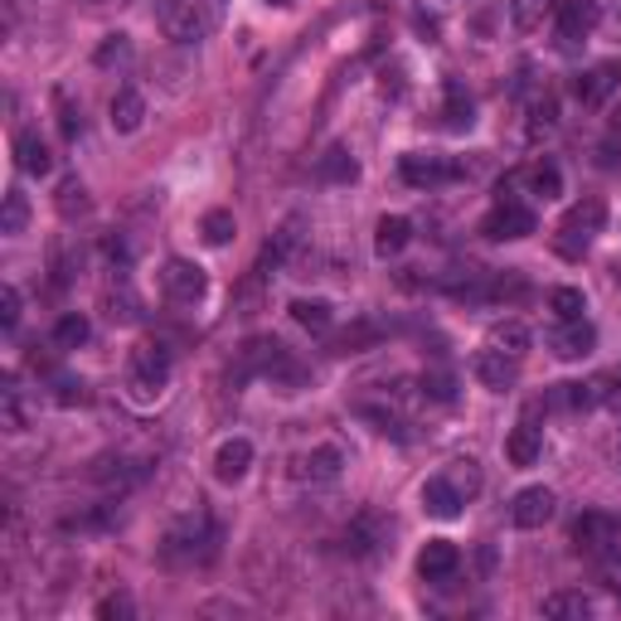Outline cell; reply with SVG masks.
<instances>
[{"label": "cell", "mask_w": 621, "mask_h": 621, "mask_svg": "<svg viewBox=\"0 0 621 621\" xmlns=\"http://www.w3.org/2000/svg\"><path fill=\"white\" fill-rule=\"evenodd\" d=\"M229 20V0H161V30L176 44H200Z\"/></svg>", "instance_id": "1"}, {"label": "cell", "mask_w": 621, "mask_h": 621, "mask_svg": "<svg viewBox=\"0 0 621 621\" xmlns=\"http://www.w3.org/2000/svg\"><path fill=\"white\" fill-rule=\"evenodd\" d=\"M170 384V350L161 345V340H147V345L131 350L127 360V389L137 403H156Z\"/></svg>", "instance_id": "2"}, {"label": "cell", "mask_w": 621, "mask_h": 621, "mask_svg": "<svg viewBox=\"0 0 621 621\" xmlns=\"http://www.w3.org/2000/svg\"><path fill=\"white\" fill-rule=\"evenodd\" d=\"M602 219H607L602 200L573 204V209H568V219L559 223V238H553V248H559L563 258H583V253H588V243H592V233L602 229Z\"/></svg>", "instance_id": "3"}, {"label": "cell", "mask_w": 621, "mask_h": 621, "mask_svg": "<svg viewBox=\"0 0 621 621\" xmlns=\"http://www.w3.org/2000/svg\"><path fill=\"white\" fill-rule=\"evenodd\" d=\"M534 229H539L534 209L524 204V200H514V194H505V190H500V204L481 219V233H485V238H495V243H514V238H530Z\"/></svg>", "instance_id": "4"}, {"label": "cell", "mask_w": 621, "mask_h": 621, "mask_svg": "<svg viewBox=\"0 0 621 621\" xmlns=\"http://www.w3.org/2000/svg\"><path fill=\"white\" fill-rule=\"evenodd\" d=\"M161 292L170 307H200L204 292H209V277L200 262H190V258H170L166 268H161Z\"/></svg>", "instance_id": "5"}, {"label": "cell", "mask_w": 621, "mask_h": 621, "mask_svg": "<svg viewBox=\"0 0 621 621\" xmlns=\"http://www.w3.org/2000/svg\"><path fill=\"white\" fill-rule=\"evenodd\" d=\"M389 539H393V520H384L379 510H360L345 530V553H354V559H379L389 549Z\"/></svg>", "instance_id": "6"}, {"label": "cell", "mask_w": 621, "mask_h": 621, "mask_svg": "<svg viewBox=\"0 0 621 621\" xmlns=\"http://www.w3.org/2000/svg\"><path fill=\"white\" fill-rule=\"evenodd\" d=\"M617 539H621V524L612 520V514H602V510H588V514H578V520H573V549L578 553L607 559V553L621 549Z\"/></svg>", "instance_id": "7"}, {"label": "cell", "mask_w": 621, "mask_h": 621, "mask_svg": "<svg viewBox=\"0 0 621 621\" xmlns=\"http://www.w3.org/2000/svg\"><path fill=\"white\" fill-rule=\"evenodd\" d=\"M598 20H602L598 0H559V10H553V34H559V49H578L592 30H598Z\"/></svg>", "instance_id": "8"}, {"label": "cell", "mask_w": 621, "mask_h": 621, "mask_svg": "<svg viewBox=\"0 0 621 621\" xmlns=\"http://www.w3.org/2000/svg\"><path fill=\"white\" fill-rule=\"evenodd\" d=\"M282 354H287V345H282V340H272V335H258V340H248V345H243V354H238V364L229 369L233 389H238V384H248V379H253V374H262V379H268L272 369H277V360H282Z\"/></svg>", "instance_id": "9"}, {"label": "cell", "mask_w": 621, "mask_h": 621, "mask_svg": "<svg viewBox=\"0 0 621 621\" xmlns=\"http://www.w3.org/2000/svg\"><path fill=\"white\" fill-rule=\"evenodd\" d=\"M166 553H170V559H190V563H194V553H200V559H209V553H214V524H209L204 514H190L184 524H176V530H170Z\"/></svg>", "instance_id": "10"}, {"label": "cell", "mask_w": 621, "mask_h": 621, "mask_svg": "<svg viewBox=\"0 0 621 621\" xmlns=\"http://www.w3.org/2000/svg\"><path fill=\"white\" fill-rule=\"evenodd\" d=\"M471 374L481 379V389H491V393H505L520 384V354H505V350H481L471 360Z\"/></svg>", "instance_id": "11"}, {"label": "cell", "mask_w": 621, "mask_h": 621, "mask_svg": "<svg viewBox=\"0 0 621 621\" xmlns=\"http://www.w3.org/2000/svg\"><path fill=\"white\" fill-rule=\"evenodd\" d=\"M592 345H598V325H592L588 315H578V321H559L549 330V350L559 354V360H588Z\"/></svg>", "instance_id": "12"}, {"label": "cell", "mask_w": 621, "mask_h": 621, "mask_svg": "<svg viewBox=\"0 0 621 621\" xmlns=\"http://www.w3.org/2000/svg\"><path fill=\"white\" fill-rule=\"evenodd\" d=\"M553 510H559V495H553L549 485H524L510 505V520L520 524V530H544L553 520Z\"/></svg>", "instance_id": "13"}, {"label": "cell", "mask_w": 621, "mask_h": 621, "mask_svg": "<svg viewBox=\"0 0 621 621\" xmlns=\"http://www.w3.org/2000/svg\"><path fill=\"white\" fill-rule=\"evenodd\" d=\"M461 568V549L452 544V539H428L418 553V578L422 583H452Z\"/></svg>", "instance_id": "14"}, {"label": "cell", "mask_w": 621, "mask_h": 621, "mask_svg": "<svg viewBox=\"0 0 621 621\" xmlns=\"http://www.w3.org/2000/svg\"><path fill=\"white\" fill-rule=\"evenodd\" d=\"M399 170H403L408 184H418V190H428V184H447V180L461 176V166L442 161V156H422V151H408Z\"/></svg>", "instance_id": "15"}, {"label": "cell", "mask_w": 621, "mask_h": 621, "mask_svg": "<svg viewBox=\"0 0 621 621\" xmlns=\"http://www.w3.org/2000/svg\"><path fill=\"white\" fill-rule=\"evenodd\" d=\"M340 471H345V452L330 442L297 461V481H307V485H330V481H340Z\"/></svg>", "instance_id": "16"}, {"label": "cell", "mask_w": 621, "mask_h": 621, "mask_svg": "<svg viewBox=\"0 0 621 621\" xmlns=\"http://www.w3.org/2000/svg\"><path fill=\"white\" fill-rule=\"evenodd\" d=\"M461 505H467V495H461L457 485L447 481V471H442V475H428V481H422V510H428L432 520H457Z\"/></svg>", "instance_id": "17"}, {"label": "cell", "mask_w": 621, "mask_h": 621, "mask_svg": "<svg viewBox=\"0 0 621 621\" xmlns=\"http://www.w3.org/2000/svg\"><path fill=\"white\" fill-rule=\"evenodd\" d=\"M248 467H253V442L248 438H229V442H219V452H214V475L223 485H238L248 475Z\"/></svg>", "instance_id": "18"}, {"label": "cell", "mask_w": 621, "mask_h": 621, "mask_svg": "<svg viewBox=\"0 0 621 621\" xmlns=\"http://www.w3.org/2000/svg\"><path fill=\"white\" fill-rule=\"evenodd\" d=\"M108 112H112V131L131 137V131H141V122H147V98H141L137 88H117Z\"/></svg>", "instance_id": "19"}, {"label": "cell", "mask_w": 621, "mask_h": 621, "mask_svg": "<svg viewBox=\"0 0 621 621\" xmlns=\"http://www.w3.org/2000/svg\"><path fill=\"white\" fill-rule=\"evenodd\" d=\"M539 452H544V432L534 428V422H520V428L505 438V457L510 467H534Z\"/></svg>", "instance_id": "20"}, {"label": "cell", "mask_w": 621, "mask_h": 621, "mask_svg": "<svg viewBox=\"0 0 621 621\" xmlns=\"http://www.w3.org/2000/svg\"><path fill=\"white\" fill-rule=\"evenodd\" d=\"M408 243H413V223H408L403 214L379 219V229H374V253L379 258H399Z\"/></svg>", "instance_id": "21"}, {"label": "cell", "mask_w": 621, "mask_h": 621, "mask_svg": "<svg viewBox=\"0 0 621 621\" xmlns=\"http://www.w3.org/2000/svg\"><path fill=\"white\" fill-rule=\"evenodd\" d=\"M16 166L24 170V176H49L54 156H49V147L39 141V131H20L16 137Z\"/></svg>", "instance_id": "22"}, {"label": "cell", "mask_w": 621, "mask_h": 621, "mask_svg": "<svg viewBox=\"0 0 621 621\" xmlns=\"http://www.w3.org/2000/svg\"><path fill=\"white\" fill-rule=\"evenodd\" d=\"M520 180H524V190H530L534 200H559L563 194V170L553 161H534L530 170H520Z\"/></svg>", "instance_id": "23"}, {"label": "cell", "mask_w": 621, "mask_h": 621, "mask_svg": "<svg viewBox=\"0 0 621 621\" xmlns=\"http://www.w3.org/2000/svg\"><path fill=\"white\" fill-rule=\"evenodd\" d=\"M0 422H6L10 432H24L30 428V413H24V389L16 374L0 379Z\"/></svg>", "instance_id": "24"}, {"label": "cell", "mask_w": 621, "mask_h": 621, "mask_svg": "<svg viewBox=\"0 0 621 621\" xmlns=\"http://www.w3.org/2000/svg\"><path fill=\"white\" fill-rule=\"evenodd\" d=\"M612 88H617V69H588V73H578L573 98L583 102V108H598V102H607Z\"/></svg>", "instance_id": "25"}, {"label": "cell", "mask_w": 621, "mask_h": 621, "mask_svg": "<svg viewBox=\"0 0 621 621\" xmlns=\"http://www.w3.org/2000/svg\"><path fill=\"white\" fill-rule=\"evenodd\" d=\"M544 617H553V621H583V617H592V598H588V592H549V598H544Z\"/></svg>", "instance_id": "26"}, {"label": "cell", "mask_w": 621, "mask_h": 621, "mask_svg": "<svg viewBox=\"0 0 621 621\" xmlns=\"http://www.w3.org/2000/svg\"><path fill=\"white\" fill-rule=\"evenodd\" d=\"M559 10V0H510V24L520 34H534L539 24H544V16H553Z\"/></svg>", "instance_id": "27"}, {"label": "cell", "mask_w": 621, "mask_h": 621, "mask_svg": "<svg viewBox=\"0 0 621 621\" xmlns=\"http://www.w3.org/2000/svg\"><path fill=\"white\" fill-rule=\"evenodd\" d=\"M442 122H447V131H471V122H475V108H471V98H467V88L461 83H447Z\"/></svg>", "instance_id": "28"}, {"label": "cell", "mask_w": 621, "mask_h": 621, "mask_svg": "<svg viewBox=\"0 0 621 621\" xmlns=\"http://www.w3.org/2000/svg\"><path fill=\"white\" fill-rule=\"evenodd\" d=\"M292 321L301 325V330H311V335H325L330 330V301H321V297H301V301H292Z\"/></svg>", "instance_id": "29"}, {"label": "cell", "mask_w": 621, "mask_h": 621, "mask_svg": "<svg viewBox=\"0 0 621 621\" xmlns=\"http://www.w3.org/2000/svg\"><path fill=\"white\" fill-rule=\"evenodd\" d=\"M297 248H301V219H287L282 229L272 233V243L262 248V268H268V262H272V268H277V262H287Z\"/></svg>", "instance_id": "30"}, {"label": "cell", "mask_w": 621, "mask_h": 621, "mask_svg": "<svg viewBox=\"0 0 621 621\" xmlns=\"http://www.w3.org/2000/svg\"><path fill=\"white\" fill-rule=\"evenodd\" d=\"M54 204H59V214H63V219H83L88 209H92V200H88V184L78 180V176H69V180L59 184Z\"/></svg>", "instance_id": "31"}, {"label": "cell", "mask_w": 621, "mask_h": 621, "mask_svg": "<svg viewBox=\"0 0 621 621\" xmlns=\"http://www.w3.org/2000/svg\"><path fill=\"white\" fill-rule=\"evenodd\" d=\"M491 345L524 360V350H530V330H524V321H514V315H510V321H495L491 325Z\"/></svg>", "instance_id": "32"}, {"label": "cell", "mask_w": 621, "mask_h": 621, "mask_svg": "<svg viewBox=\"0 0 621 621\" xmlns=\"http://www.w3.org/2000/svg\"><path fill=\"white\" fill-rule=\"evenodd\" d=\"M24 223H30V200H24V190L10 184V190H6V209H0V233L16 238V233H24Z\"/></svg>", "instance_id": "33"}, {"label": "cell", "mask_w": 621, "mask_h": 621, "mask_svg": "<svg viewBox=\"0 0 621 621\" xmlns=\"http://www.w3.org/2000/svg\"><path fill=\"white\" fill-rule=\"evenodd\" d=\"M549 311H553V321H578V315L588 311V297L578 292V287H553V292H549Z\"/></svg>", "instance_id": "34"}, {"label": "cell", "mask_w": 621, "mask_h": 621, "mask_svg": "<svg viewBox=\"0 0 621 621\" xmlns=\"http://www.w3.org/2000/svg\"><path fill=\"white\" fill-rule=\"evenodd\" d=\"M354 176H360V166H354V156L345 147H330L321 156V180H335V184H350Z\"/></svg>", "instance_id": "35"}, {"label": "cell", "mask_w": 621, "mask_h": 621, "mask_svg": "<svg viewBox=\"0 0 621 621\" xmlns=\"http://www.w3.org/2000/svg\"><path fill=\"white\" fill-rule=\"evenodd\" d=\"M200 233H204V243H209V248H223V243H229V238L238 233V223H233L229 209H209L204 223H200Z\"/></svg>", "instance_id": "36"}, {"label": "cell", "mask_w": 621, "mask_h": 621, "mask_svg": "<svg viewBox=\"0 0 621 621\" xmlns=\"http://www.w3.org/2000/svg\"><path fill=\"white\" fill-rule=\"evenodd\" d=\"M447 481H452V485H457V491L467 495V500H475V495H481V467H475L471 457L452 461V467H447Z\"/></svg>", "instance_id": "37"}, {"label": "cell", "mask_w": 621, "mask_h": 621, "mask_svg": "<svg viewBox=\"0 0 621 621\" xmlns=\"http://www.w3.org/2000/svg\"><path fill=\"white\" fill-rule=\"evenodd\" d=\"M92 63H98V69H122V63H131V39L127 34H108L98 44V54H92Z\"/></svg>", "instance_id": "38"}, {"label": "cell", "mask_w": 621, "mask_h": 621, "mask_svg": "<svg viewBox=\"0 0 621 621\" xmlns=\"http://www.w3.org/2000/svg\"><path fill=\"white\" fill-rule=\"evenodd\" d=\"M88 315H78V311H69V315H63V321L54 325V345L59 350H78V345H83V340H88Z\"/></svg>", "instance_id": "39"}, {"label": "cell", "mask_w": 621, "mask_h": 621, "mask_svg": "<svg viewBox=\"0 0 621 621\" xmlns=\"http://www.w3.org/2000/svg\"><path fill=\"white\" fill-rule=\"evenodd\" d=\"M374 340H379V325L374 321H360L354 330H345V335H340L330 350H335V354H360L364 345H374Z\"/></svg>", "instance_id": "40"}, {"label": "cell", "mask_w": 621, "mask_h": 621, "mask_svg": "<svg viewBox=\"0 0 621 621\" xmlns=\"http://www.w3.org/2000/svg\"><path fill=\"white\" fill-rule=\"evenodd\" d=\"M54 403H63V408L88 403V384L83 379H73V374H54Z\"/></svg>", "instance_id": "41"}, {"label": "cell", "mask_w": 621, "mask_h": 621, "mask_svg": "<svg viewBox=\"0 0 621 621\" xmlns=\"http://www.w3.org/2000/svg\"><path fill=\"white\" fill-rule=\"evenodd\" d=\"M98 617L102 621H131V617H137V607H131L127 592H112V598L98 602Z\"/></svg>", "instance_id": "42"}, {"label": "cell", "mask_w": 621, "mask_h": 621, "mask_svg": "<svg viewBox=\"0 0 621 621\" xmlns=\"http://www.w3.org/2000/svg\"><path fill=\"white\" fill-rule=\"evenodd\" d=\"M20 307H24V301H20V287H0V325L16 330V325H20Z\"/></svg>", "instance_id": "43"}, {"label": "cell", "mask_w": 621, "mask_h": 621, "mask_svg": "<svg viewBox=\"0 0 621 621\" xmlns=\"http://www.w3.org/2000/svg\"><path fill=\"white\" fill-rule=\"evenodd\" d=\"M360 413L374 422L384 438H403V418H399V413H389V408H360Z\"/></svg>", "instance_id": "44"}, {"label": "cell", "mask_w": 621, "mask_h": 621, "mask_svg": "<svg viewBox=\"0 0 621 621\" xmlns=\"http://www.w3.org/2000/svg\"><path fill=\"white\" fill-rule=\"evenodd\" d=\"M102 307H108V321H112V325H127V321H137V297H131V292H122V297H108V301H102Z\"/></svg>", "instance_id": "45"}, {"label": "cell", "mask_w": 621, "mask_h": 621, "mask_svg": "<svg viewBox=\"0 0 621 621\" xmlns=\"http://www.w3.org/2000/svg\"><path fill=\"white\" fill-rule=\"evenodd\" d=\"M422 393H428V399H438V403H452L457 384H452V374H422Z\"/></svg>", "instance_id": "46"}, {"label": "cell", "mask_w": 621, "mask_h": 621, "mask_svg": "<svg viewBox=\"0 0 621 621\" xmlns=\"http://www.w3.org/2000/svg\"><path fill=\"white\" fill-rule=\"evenodd\" d=\"M59 127H63V137H69V141L83 131V112H73L69 98H59Z\"/></svg>", "instance_id": "47"}, {"label": "cell", "mask_w": 621, "mask_h": 621, "mask_svg": "<svg viewBox=\"0 0 621 621\" xmlns=\"http://www.w3.org/2000/svg\"><path fill=\"white\" fill-rule=\"evenodd\" d=\"M612 408H617V413H621V393H612Z\"/></svg>", "instance_id": "48"}]
</instances>
